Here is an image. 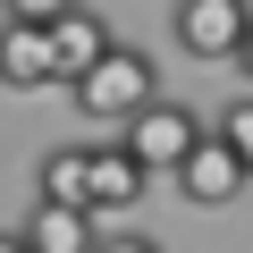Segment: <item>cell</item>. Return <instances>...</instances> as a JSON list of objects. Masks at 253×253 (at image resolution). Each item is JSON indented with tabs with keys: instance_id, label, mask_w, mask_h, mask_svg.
Returning a JSON list of instances; mask_svg holds the SVG:
<instances>
[{
	"instance_id": "9",
	"label": "cell",
	"mask_w": 253,
	"mask_h": 253,
	"mask_svg": "<svg viewBox=\"0 0 253 253\" xmlns=\"http://www.w3.org/2000/svg\"><path fill=\"white\" fill-rule=\"evenodd\" d=\"M84 169H93V144H59V152H42V203L84 211Z\"/></svg>"
},
{
	"instance_id": "11",
	"label": "cell",
	"mask_w": 253,
	"mask_h": 253,
	"mask_svg": "<svg viewBox=\"0 0 253 253\" xmlns=\"http://www.w3.org/2000/svg\"><path fill=\"white\" fill-rule=\"evenodd\" d=\"M93 253H161V245H152V236H135V228H126V236H101Z\"/></svg>"
},
{
	"instance_id": "5",
	"label": "cell",
	"mask_w": 253,
	"mask_h": 253,
	"mask_svg": "<svg viewBox=\"0 0 253 253\" xmlns=\"http://www.w3.org/2000/svg\"><path fill=\"white\" fill-rule=\"evenodd\" d=\"M110 42H118V34H110L101 9H51V59H59V84H68V93L110 59Z\"/></svg>"
},
{
	"instance_id": "7",
	"label": "cell",
	"mask_w": 253,
	"mask_h": 253,
	"mask_svg": "<svg viewBox=\"0 0 253 253\" xmlns=\"http://www.w3.org/2000/svg\"><path fill=\"white\" fill-rule=\"evenodd\" d=\"M144 186H152V177H144V161L126 152L118 135H110V144H93V169H84V211H93V219H101V211H135V203H144Z\"/></svg>"
},
{
	"instance_id": "6",
	"label": "cell",
	"mask_w": 253,
	"mask_h": 253,
	"mask_svg": "<svg viewBox=\"0 0 253 253\" xmlns=\"http://www.w3.org/2000/svg\"><path fill=\"white\" fill-rule=\"evenodd\" d=\"M245 186H253V177L236 169V152H228L219 135H203V144H194V152L177 161V194H186L194 211H219V203H236Z\"/></svg>"
},
{
	"instance_id": "10",
	"label": "cell",
	"mask_w": 253,
	"mask_h": 253,
	"mask_svg": "<svg viewBox=\"0 0 253 253\" xmlns=\"http://www.w3.org/2000/svg\"><path fill=\"white\" fill-rule=\"evenodd\" d=\"M211 135H219V144H228V152H236V169H245V177H253V93H245V101H228V110H219V126H211Z\"/></svg>"
},
{
	"instance_id": "8",
	"label": "cell",
	"mask_w": 253,
	"mask_h": 253,
	"mask_svg": "<svg viewBox=\"0 0 253 253\" xmlns=\"http://www.w3.org/2000/svg\"><path fill=\"white\" fill-rule=\"evenodd\" d=\"M17 236H26V253H93V245H101L93 211H59V203H34V219H26Z\"/></svg>"
},
{
	"instance_id": "3",
	"label": "cell",
	"mask_w": 253,
	"mask_h": 253,
	"mask_svg": "<svg viewBox=\"0 0 253 253\" xmlns=\"http://www.w3.org/2000/svg\"><path fill=\"white\" fill-rule=\"evenodd\" d=\"M0 84H9V93L59 84V59H51V9H9V17H0Z\"/></svg>"
},
{
	"instance_id": "1",
	"label": "cell",
	"mask_w": 253,
	"mask_h": 253,
	"mask_svg": "<svg viewBox=\"0 0 253 253\" xmlns=\"http://www.w3.org/2000/svg\"><path fill=\"white\" fill-rule=\"evenodd\" d=\"M152 101H161V68H152V51H135V42H110V59L76 84V110L101 118L110 135H118L135 110H152Z\"/></svg>"
},
{
	"instance_id": "13",
	"label": "cell",
	"mask_w": 253,
	"mask_h": 253,
	"mask_svg": "<svg viewBox=\"0 0 253 253\" xmlns=\"http://www.w3.org/2000/svg\"><path fill=\"white\" fill-rule=\"evenodd\" d=\"M0 253H26V236H17V228H0Z\"/></svg>"
},
{
	"instance_id": "12",
	"label": "cell",
	"mask_w": 253,
	"mask_h": 253,
	"mask_svg": "<svg viewBox=\"0 0 253 253\" xmlns=\"http://www.w3.org/2000/svg\"><path fill=\"white\" fill-rule=\"evenodd\" d=\"M228 68H236V76L253 84V0H245V42H236V59H228Z\"/></svg>"
},
{
	"instance_id": "4",
	"label": "cell",
	"mask_w": 253,
	"mask_h": 253,
	"mask_svg": "<svg viewBox=\"0 0 253 253\" xmlns=\"http://www.w3.org/2000/svg\"><path fill=\"white\" fill-rule=\"evenodd\" d=\"M169 34L186 59H236L245 42V0H177L169 9Z\"/></svg>"
},
{
	"instance_id": "2",
	"label": "cell",
	"mask_w": 253,
	"mask_h": 253,
	"mask_svg": "<svg viewBox=\"0 0 253 253\" xmlns=\"http://www.w3.org/2000/svg\"><path fill=\"white\" fill-rule=\"evenodd\" d=\"M203 135H211V126H203V110H186V101H169V93L118 126V144L144 161V177H177V161H186Z\"/></svg>"
}]
</instances>
